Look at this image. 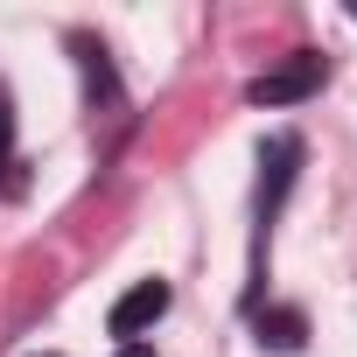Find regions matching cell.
Returning a JSON list of instances; mask_svg holds the SVG:
<instances>
[{"label":"cell","mask_w":357,"mask_h":357,"mask_svg":"<svg viewBox=\"0 0 357 357\" xmlns=\"http://www.w3.org/2000/svg\"><path fill=\"white\" fill-rule=\"evenodd\" d=\"M294 161H301V140H273L266 154H259V225H252V287H245V308L259 301V280H266V231H273V211H280V197L294 190Z\"/></svg>","instance_id":"obj_1"},{"label":"cell","mask_w":357,"mask_h":357,"mask_svg":"<svg viewBox=\"0 0 357 357\" xmlns=\"http://www.w3.org/2000/svg\"><path fill=\"white\" fill-rule=\"evenodd\" d=\"M322 77H329V70H322V56H315V50H294L280 70L252 77V84H245V98H252V105H294V98L322 91Z\"/></svg>","instance_id":"obj_2"},{"label":"cell","mask_w":357,"mask_h":357,"mask_svg":"<svg viewBox=\"0 0 357 357\" xmlns=\"http://www.w3.org/2000/svg\"><path fill=\"white\" fill-rule=\"evenodd\" d=\"M168 301H175V294H168V280H133V287H126V294L112 301V315H105V329L133 343L140 329H154V322L168 315Z\"/></svg>","instance_id":"obj_3"},{"label":"cell","mask_w":357,"mask_h":357,"mask_svg":"<svg viewBox=\"0 0 357 357\" xmlns=\"http://www.w3.org/2000/svg\"><path fill=\"white\" fill-rule=\"evenodd\" d=\"M259 343H273V350H301V315H294V308L259 315Z\"/></svg>","instance_id":"obj_4"},{"label":"cell","mask_w":357,"mask_h":357,"mask_svg":"<svg viewBox=\"0 0 357 357\" xmlns=\"http://www.w3.org/2000/svg\"><path fill=\"white\" fill-rule=\"evenodd\" d=\"M15 168V98H8V84H0V175Z\"/></svg>","instance_id":"obj_5"},{"label":"cell","mask_w":357,"mask_h":357,"mask_svg":"<svg viewBox=\"0 0 357 357\" xmlns=\"http://www.w3.org/2000/svg\"><path fill=\"white\" fill-rule=\"evenodd\" d=\"M119 357H154V350H147V343H126V350H119Z\"/></svg>","instance_id":"obj_6"},{"label":"cell","mask_w":357,"mask_h":357,"mask_svg":"<svg viewBox=\"0 0 357 357\" xmlns=\"http://www.w3.org/2000/svg\"><path fill=\"white\" fill-rule=\"evenodd\" d=\"M350 15H357V8H350Z\"/></svg>","instance_id":"obj_7"}]
</instances>
